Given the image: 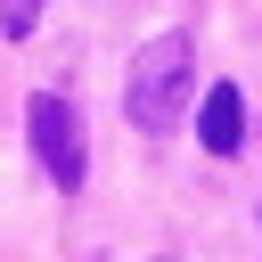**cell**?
I'll list each match as a JSON object with an SVG mask.
<instances>
[{"mask_svg":"<svg viewBox=\"0 0 262 262\" xmlns=\"http://www.w3.org/2000/svg\"><path fill=\"white\" fill-rule=\"evenodd\" d=\"M25 139H33V156H41V172H49L57 188H82L90 147H82V115H74L57 90H33V106H25Z\"/></svg>","mask_w":262,"mask_h":262,"instance_id":"7a4b0ae2","label":"cell"},{"mask_svg":"<svg viewBox=\"0 0 262 262\" xmlns=\"http://www.w3.org/2000/svg\"><path fill=\"white\" fill-rule=\"evenodd\" d=\"M188 90H196V49H188V33H156V41L131 57V74H123V115H131L139 131H172L180 106H188Z\"/></svg>","mask_w":262,"mask_h":262,"instance_id":"6da1fadb","label":"cell"},{"mask_svg":"<svg viewBox=\"0 0 262 262\" xmlns=\"http://www.w3.org/2000/svg\"><path fill=\"white\" fill-rule=\"evenodd\" d=\"M196 139H205V156H237V147H246V98H237V82H213V90H205Z\"/></svg>","mask_w":262,"mask_h":262,"instance_id":"3957f363","label":"cell"},{"mask_svg":"<svg viewBox=\"0 0 262 262\" xmlns=\"http://www.w3.org/2000/svg\"><path fill=\"white\" fill-rule=\"evenodd\" d=\"M33 25H41V0H0V33L8 41H25Z\"/></svg>","mask_w":262,"mask_h":262,"instance_id":"277c9868","label":"cell"}]
</instances>
